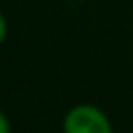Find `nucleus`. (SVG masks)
<instances>
[{"mask_svg": "<svg viewBox=\"0 0 133 133\" xmlns=\"http://www.w3.org/2000/svg\"><path fill=\"white\" fill-rule=\"evenodd\" d=\"M0 133H10V121L4 110H0Z\"/></svg>", "mask_w": 133, "mask_h": 133, "instance_id": "3", "label": "nucleus"}, {"mask_svg": "<svg viewBox=\"0 0 133 133\" xmlns=\"http://www.w3.org/2000/svg\"><path fill=\"white\" fill-rule=\"evenodd\" d=\"M127 133H131V131H127Z\"/></svg>", "mask_w": 133, "mask_h": 133, "instance_id": "4", "label": "nucleus"}, {"mask_svg": "<svg viewBox=\"0 0 133 133\" xmlns=\"http://www.w3.org/2000/svg\"><path fill=\"white\" fill-rule=\"evenodd\" d=\"M6 35H8V21H6V17L0 12V46L4 44Z\"/></svg>", "mask_w": 133, "mask_h": 133, "instance_id": "2", "label": "nucleus"}, {"mask_svg": "<svg viewBox=\"0 0 133 133\" xmlns=\"http://www.w3.org/2000/svg\"><path fill=\"white\" fill-rule=\"evenodd\" d=\"M62 133H114L108 114L94 104H75L62 118Z\"/></svg>", "mask_w": 133, "mask_h": 133, "instance_id": "1", "label": "nucleus"}]
</instances>
